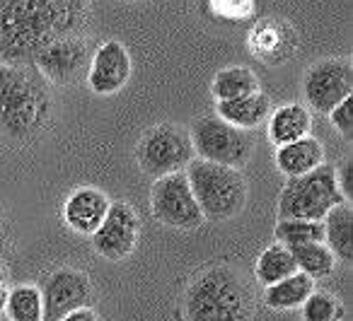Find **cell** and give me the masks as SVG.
Returning <instances> with one entry per match:
<instances>
[{"label":"cell","instance_id":"6da1fadb","mask_svg":"<svg viewBox=\"0 0 353 321\" xmlns=\"http://www.w3.org/2000/svg\"><path fill=\"white\" fill-rule=\"evenodd\" d=\"M88 0H0V65H27L41 49L78 37Z\"/></svg>","mask_w":353,"mask_h":321},{"label":"cell","instance_id":"7a4b0ae2","mask_svg":"<svg viewBox=\"0 0 353 321\" xmlns=\"http://www.w3.org/2000/svg\"><path fill=\"white\" fill-rule=\"evenodd\" d=\"M51 118L46 80L27 65H0V136L30 141Z\"/></svg>","mask_w":353,"mask_h":321},{"label":"cell","instance_id":"3957f363","mask_svg":"<svg viewBox=\"0 0 353 321\" xmlns=\"http://www.w3.org/2000/svg\"><path fill=\"white\" fill-rule=\"evenodd\" d=\"M184 311L189 321H250L254 297L232 268L216 266L189 285Z\"/></svg>","mask_w":353,"mask_h":321},{"label":"cell","instance_id":"277c9868","mask_svg":"<svg viewBox=\"0 0 353 321\" xmlns=\"http://www.w3.org/2000/svg\"><path fill=\"white\" fill-rule=\"evenodd\" d=\"M184 174H187L192 194L206 220L223 222L245 210L250 189H247V179L240 169L194 157Z\"/></svg>","mask_w":353,"mask_h":321},{"label":"cell","instance_id":"5b68a950","mask_svg":"<svg viewBox=\"0 0 353 321\" xmlns=\"http://www.w3.org/2000/svg\"><path fill=\"white\" fill-rule=\"evenodd\" d=\"M348 203L336 184L334 165H322L285 181L279 198V220H322L334 205Z\"/></svg>","mask_w":353,"mask_h":321},{"label":"cell","instance_id":"8992f818","mask_svg":"<svg viewBox=\"0 0 353 321\" xmlns=\"http://www.w3.org/2000/svg\"><path fill=\"white\" fill-rule=\"evenodd\" d=\"M194 155L213 165L240 169L254 155V136L242 131L218 116H201L189 128Z\"/></svg>","mask_w":353,"mask_h":321},{"label":"cell","instance_id":"52a82bcc","mask_svg":"<svg viewBox=\"0 0 353 321\" xmlns=\"http://www.w3.org/2000/svg\"><path fill=\"white\" fill-rule=\"evenodd\" d=\"M136 157L141 169L145 174L157 176V179L174 174V172H184L189 162L194 160L192 138L182 126L160 123V126H152L148 133H143Z\"/></svg>","mask_w":353,"mask_h":321},{"label":"cell","instance_id":"ba28073f","mask_svg":"<svg viewBox=\"0 0 353 321\" xmlns=\"http://www.w3.org/2000/svg\"><path fill=\"white\" fill-rule=\"evenodd\" d=\"M150 208L157 222L174 229H199L206 222L184 172L160 176L152 184Z\"/></svg>","mask_w":353,"mask_h":321},{"label":"cell","instance_id":"9c48e42d","mask_svg":"<svg viewBox=\"0 0 353 321\" xmlns=\"http://www.w3.org/2000/svg\"><path fill=\"white\" fill-rule=\"evenodd\" d=\"M353 92V68L346 59H324L310 65L303 78L307 109L329 114Z\"/></svg>","mask_w":353,"mask_h":321},{"label":"cell","instance_id":"30bf717a","mask_svg":"<svg viewBox=\"0 0 353 321\" xmlns=\"http://www.w3.org/2000/svg\"><path fill=\"white\" fill-rule=\"evenodd\" d=\"M41 290L44 302V321H59L68 311L90 307L92 300V282L83 271L75 268H59L51 276H46Z\"/></svg>","mask_w":353,"mask_h":321},{"label":"cell","instance_id":"8fae6325","mask_svg":"<svg viewBox=\"0 0 353 321\" xmlns=\"http://www.w3.org/2000/svg\"><path fill=\"white\" fill-rule=\"evenodd\" d=\"M92 249L107 261H123L138 244V215L128 203L109 205L107 218L90 234Z\"/></svg>","mask_w":353,"mask_h":321},{"label":"cell","instance_id":"7c38bea8","mask_svg":"<svg viewBox=\"0 0 353 321\" xmlns=\"http://www.w3.org/2000/svg\"><path fill=\"white\" fill-rule=\"evenodd\" d=\"M32 65L44 80L70 83L88 65V46L80 37H65V39H59L41 49L32 59Z\"/></svg>","mask_w":353,"mask_h":321},{"label":"cell","instance_id":"4fadbf2b","mask_svg":"<svg viewBox=\"0 0 353 321\" xmlns=\"http://www.w3.org/2000/svg\"><path fill=\"white\" fill-rule=\"evenodd\" d=\"M131 80V56L121 41H104L94 51L88 70V85L94 94H117Z\"/></svg>","mask_w":353,"mask_h":321},{"label":"cell","instance_id":"5bb4252c","mask_svg":"<svg viewBox=\"0 0 353 321\" xmlns=\"http://www.w3.org/2000/svg\"><path fill=\"white\" fill-rule=\"evenodd\" d=\"M109 196L94 186H80L65 198L63 203V220L70 229L78 234H92L102 225V220L109 213Z\"/></svg>","mask_w":353,"mask_h":321},{"label":"cell","instance_id":"9a60e30c","mask_svg":"<svg viewBox=\"0 0 353 321\" xmlns=\"http://www.w3.org/2000/svg\"><path fill=\"white\" fill-rule=\"evenodd\" d=\"M266 126H269V141L276 147H281L310 136V131H312V114H310V109L305 104L293 102L285 104V107L271 109Z\"/></svg>","mask_w":353,"mask_h":321},{"label":"cell","instance_id":"2e32d148","mask_svg":"<svg viewBox=\"0 0 353 321\" xmlns=\"http://www.w3.org/2000/svg\"><path fill=\"white\" fill-rule=\"evenodd\" d=\"M322 162H324V145L314 136H305L295 143L276 147V167L288 179L317 169Z\"/></svg>","mask_w":353,"mask_h":321},{"label":"cell","instance_id":"e0dca14e","mask_svg":"<svg viewBox=\"0 0 353 321\" xmlns=\"http://www.w3.org/2000/svg\"><path fill=\"white\" fill-rule=\"evenodd\" d=\"M216 116L223 118L225 123L242 131H252V128H259L261 123H266L271 114V99L264 92H252L247 97L230 99V102H218Z\"/></svg>","mask_w":353,"mask_h":321},{"label":"cell","instance_id":"ac0fdd59","mask_svg":"<svg viewBox=\"0 0 353 321\" xmlns=\"http://www.w3.org/2000/svg\"><path fill=\"white\" fill-rule=\"evenodd\" d=\"M351 225H353V210L351 203L334 205L327 215L322 218L324 227V244L332 249L336 258L343 263H351L353 258V244H351Z\"/></svg>","mask_w":353,"mask_h":321},{"label":"cell","instance_id":"d6986e66","mask_svg":"<svg viewBox=\"0 0 353 321\" xmlns=\"http://www.w3.org/2000/svg\"><path fill=\"white\" fill-rule=\"evenodd\" d=\"M312 290H314V280L298 271L293 276L283 278L281 282L264 287V304L276 311L300 309Z\"/></svg>","mask_w":353,"mask_h":321},{"label":"cell","instance_id":"ffe728a7","mask_svg":"<svg viewBox=\"0 0 353 321\" xmlns=\"http://www.w3.org/2000/svg\"><path fill=\"white\" fill-rule=\"evenodd\" d=\"M293 253V261L298 266L300 273H305L312 280H322L329 278L336 271V261L339 258L332 253V249L324 242H312V244H300V247L290 249Z\"/></svg>","mask_w":353,"mask_h":321},{"label":"cell","instance_id":"44dd1931","mask_svg":"<svg viewBox=\"0 0 353 321\" xmlns=\"http://www.w3.org/2000/svg\"><path fill=\"white\" fill-rule=\"evenodd\" d=\"M254 273H256V280H259L264 287H269V285H274V282H281L283 278L298 273V266H295L290 249L276 242L259 253Z\"/></svg>","mask_w":353,"mask_h":321},{"label":"cell","instance_id":"7402d4cb","mask_svg":"<svg viewBox=\"0 0 353 321\" xmlns=\"http://www.w3.org/2000/svg\"><path fill=\"white\" fill-rule=\"evenodd\" d=\"M211 92L216 97V102H230V99H240L252 92H259V80L250 68L232 65V68L221 70L213 78Z\"/></svg>","mask_w":353,"mask_h":321},{"label":"cell","instance_id":"603a6c76","mask_svg":"<svg viewBox=\"0 0 353 321\" xmlns=\"http://www.w3.org/2000/svg\"><path fill=\"white\" fill-rule=\"evenodd\" d=\"M3 311H6L10 321H44L41 290L37 285H32V282L10 287Z\"/></svg>","mask_w":353,"mask_h":321},{"label":"cell","instance_id":"cb8c5ba5","mask_svg":"<svg viewBox=\"0 0 353 321\" xmlns=\"http://www.w3.org/2000/svg\"><path fill=\"white\" fill-rule=\"evenodd\" d=\"M276 242L293 249L300 244L324 242L322 220H279L276 225Z\"/></svg>","mask_w":353,"mask_h":321},{"label":"cell","instance_id":"d4e9b609","mask_svg":"<svg viewBox=\"0 0 353 321\" xmlns=\"http://www.w3.org/2000/svg\"><path fill=\"white\" fill-rule=\"evenodd\" d=\"M303 321H341L343 304L327 290H312L303 302Z\"/></svg>","mask_w":353,"mask_h":321},{"label":"cell","instance_id":"484cf974","mask_svg":"<svg viewBox=\"0 0 353 321\" xmlns=\"http://www.w3.org/2000/svg\"><path fill=\"white\" fill-rule=\"evenodd\" d=\"M329 121H332V126L336 128L341 136L351 138L353 133V109H351V97L343 99L341 104H336V107L329 112Z\"/></svg>","mask_w":353,"mask_h":321},{"label":"cell","instance_id":"4316f807","mask_svg":"<svg viewBox=\"0 0 353 321\" xmlns=\"http://www.w3.org/2000/svg\"><path fill=\"white\" fill-rule=\"evenodd\" d=\"M334 169H336V184H339V189H341L343 198L351 203V196H353V162H351V157H346L343 165L334 167Z\"/></svg>","mask_w":353,"mask_h":321},{"label":"cell","instance_id":"83f0119b","mask_svg":"<svg viewBox=\"0 0 353 321\" xmlns=\"http://www.w3.org/2000/svg\"><path fill=\"white\" fill-rule=\"evenodd\" d=\"M59 321H99L97 319V311L92 307H80V309H73Z\"/></svg>","mask_w":353,"mask_h":321},{"label":"cell","instance_id":"f1b7e54d","mask_svg":"<svg viewBox=\"0 0 353 321\" xmlns=\"http://www.w3.org/2000/svg\"><path fill=\"white\" fill-rule=\"evenodd\" d=\"M8 292H10V285H8L6 271H3V268H0V311L6 309V302H8Z\"/></svg>","mask_w":353,"mask_h":321}]
</instances>
